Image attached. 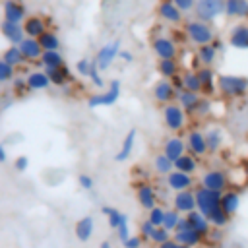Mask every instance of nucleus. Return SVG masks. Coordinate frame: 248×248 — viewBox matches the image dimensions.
Returning <instances> with one entry per match:
<instances>
[{"instance_id":"f257e3e1","label":"nucleus","mask_w":248,"mask_h":248,"mask_svg":"<svg viewBox=\"0 0 248 248\" xmlns=\"http://www.w3.org/2000/svg\"><path fill=\"white\" fill-rule=\"evenodd\" d=\"M217 93L223 99H242L248 95V76L242 74H219Z\"/></svg>"},{"instance_id":"f03ea898","label":"nucleus","mask_w":248,"mask_h":248,"mask_svg":"<svg viewBox=\"0 0 248 248\" xmlns=\"http://www.w3.org/2000/svg\"><path fill=\"white\" fill-rule=\"evenodd\" d=\"M184 33L188 37V43L196 45V46H202V45H209L217 35L211 27V23L207 21H202L198 17L194 19H188L186 25H184Z\"/></svg>"},{"instance_id":"7ed1b4c3","label":"nucleus","mask_w":248,"mask_h":248,"mask_svg":"<svg viewBox=\"0 0 248 248\" xmlns=\"http://www.w3.org/2000/svg\"><path fill=\"white\" fill-rule=\"evenodd\" d=\"M186 122H188V114L176 101L163 107V124L169 132H172V134L182 132L186 128Z\"/></svg>"},{"instance_id":"20e7f679","label":"nucleus","mask_w":248,"mask_h":248,"mask_svg":"<svg viewBox=\"0 0 248 248\" xmlns=\"http://www.w3.org/2000/svg\"><path fill=\"white\" fill-rule=\"evenodd\" d=\"M120 93H122V83H120V79H110L107 89H103L101 93H95V95H91V97L87 99V107H89V108L112 107V105L120 99Z\"/></svg>"},{"instance_id":"39448f33","label":"nucleus","mask_w":248,"mask_h":248,"mask_svg":"<svg viewBox=\"0 0 248 248\" xmlns=\"http://www.w3.org/2000/svg\"><path fill=\"white\" fill-rule=\"evenodd\" d=\"M221 194L223 192H215V190H207L203 186H198L196 188L198 211H202L205 217H209L211 213H215L217 209H221Z\"/></svg>"},{"instance_id":"423d86ee","label":"nucleus","mask_w":248,"mask_h":248,"mask_svg":"<svg viewBox=\"0 0 248 248\" xmlns=\"http://www.w3.org/2000/svg\"><path fill=\"white\" fill-rule=\"evenodd\" d=\"M194 14L202 21H215L225 14V0H196Z\"/></svg>"},{"instance_id":"0eeeda50","label":"nucleus","mask_w":248,"mask_h":248,"mask_svg":"<svg viewBox=\"0 0 248 248\" xmlns=\"http://www.w3.org/2000/svg\"><path fill=\"white\" fill-rule=\"evenodd\" d=\"M200 186L215 192H225L229 190V174L223 169H207L200 176Z\"/></svg>"},{"instance_id":"6e6552de","label":"nucleus","mask_w":248,"mask_h":248,"mask_svg":"<svg viewBox=\"0 0 248 248\" xmlns=\"http://www.w3.org/2000/svg\"><path fill=\"white\" fill-rule=\"evenodd\" d=\"M120 50H122L120 39H114V41H110V43H105V45H103V46L97 50L95 60H97V66L101 68V72L108 70V68L114 64V60L118 58Z\"/></svg>"},{"instance_id":"1a4fd4ad","label":"nucleus","mask_w":248,"mask_h":248,"mask_svg":"<svg viewBox=\"0 0 248 248\" xmlns=\"http://www.w3.org/2000/svg\"><path fill=\"white\" fill-rule=\"evenodd\" d=\"M151 50L157 56V60H165V58H176L178 56V45L172 37L167 35H159L153 37L151 41Z\"/></svg>"},{"instance_id":"9d476101","label":"nucleus","mask_w":248,"mask_h":248,"mask_svg":"<svg viewBox=\"0 0 248 248\" xmlns=\"http://www.w3.org/2000/svg\"><path fill=\"white\" fill-rule=\"evenodd\" d=\"M151 95H153V99H155L159 105H163V107H165V105H169V103H174V101H176L178 91L174 89V85H172V81H170V79L161 78L159 81H155V83H153Z\"/></svg>"},{"instance_id":"9b49d317","label":"nucleus","mask_w":248,"mask_h":248,"mask_svg":"<svg viewBox=\"0 0 248 248\" xmlns=\"http://www.w3.org/2000/svg\"><path fill=\"white\" fill-rule=\"evenodd\" d=\"M136 200H138L140 207H143L145 211L159 205V194H157L155 186L149 182H138L136 184Z\"/></svg>"},{"instance_id":"f8f14e48","label":"nucleus","mask_w":248,"mask_h":248,"mask_svg":"<svg viewBox=\"0 0 248 248\" xmlns=\"http://www.w3.org/2000/svg\"><path fill=\"white\" fill-rule=\"evenodd\" d=\"M186 149L188 153L196 155L198 159L207 155V141H205V132L198 130V128H192L188 134H186Z\"/></svg>"},{"instance_id":"ddd939ff","label":"nucleus","mask_w":248,"mask_h":248,"mask_svg":"<svg viewBox=\"0 0 248 248\" xmlns=\"http://www.w3.org/2000/svg\"><path fill=\"white\" fill-rule=\"evenodd\" d=\"M157 16H159V19H163L165 23H170V25H180L184 21V14L176 8V4L172 0H159Z\"/></svg>"},{"instance_id":"4468645a","label":"nucleus","mask_w":248,"mask_h":248,"mask_svg":"<svg viewBox=\"0 0 248 248\" xmlns=\"http://www.w3.org/2000/svg\"><path fill=\"white\" fill-rule=\"evenodd\" d=\"M172 207L182 213V215H188L190 211L198 209V202H196V190H182V192H174L172 196Z\"/></svg>"},{"instance_id":"2eb2a0df","label":"nucleus","mask_w":248,"mask_h":248,"mask_svg":"<svg viewBox=\"0 0 248 248\" xmlns=\"http://www.w3.org/2000/svg\"><path fill=\"white\" fill-rule=\"evenodd\" d=\"M196 72H198V78L202 81V95L213 97L217 93V74H215L213 66H200Z\"/></svg>"},{"instance_id":"dca6fc26","label":"nucleus","mask_w":248,"mask_h":248,"mask_svg":"<svg viewBox=\"0 0 248 248\" xmlns=\"http://www.w3.org/2000/svg\"><path fill=\"white\" fill-rule=\"evenodd\" d=\"M165 182L169 186V190L172 192H182V190H192L194 188V174H186L182 170H172L165 176Z\"/></svg>"},{"instance_id":"f3484780","label":"nucleus","mask_w":248,"mask_h":248,"mask_svg":"<svg viewBox=\"0 0 248 248\" xmlns=\"http://www.w3.org/2000/svg\"><path fill=\"white\" fill-rule=\"evenodd\" d=\"M2 14H4V19L14 21V23H23L25 17L29 16L27 8H25V4L21 0H4Z\"/></svg>"},{"instance_id":"a211bd4d","label":"nucleus","mask_w":248,"mask_h":248,"mask_svg":"<svg viewBox=\"0 0 248 248\" xmlns=\"http://www.w3.org/2000/svg\"><path fill=\"white\" fill-rule=\"evenodd\" d=\"M229 45L236 50H248V21H238L229 31Z\"/></svg>"},{"instance_id":"6ab92c4d","label":"nucleus","mask_w":248,"mask_h":248,"mask_svg":"<svg viewBox=\"0 0 248 248\" xmlns=\"http://www.w3.org/2000/svg\"><path fill=\"white\" fill-rule=\"evenodd\" d=\"M0 35L10 43V45H21V41L25 39V31L21 23H14L8 19L0 21Z\"/></svg>"},{"instance_id":"aec40b11","label":"nucleus","mask_w":248,"mask_h":248,"mask_svg":"<svg viewBox=\"0 0 248 248\" xmlns=\"http://www.w3.org/2000/svg\"><path fill=\"white\" fill-rule=\"evenodd\" d=\"M163 153H165L170 161H176L178 157H182L184 153H188V149H186V140L180 138V136H169V138L163 141Z\"/></svg>"},{"instance_id":"412c9836","label":"nucleus","mask_w":248,"mask_h":248,"mask_svg":"<svg viewBox=\"0 0 248 248\" xmlns=\"http://www.w3.org/2000/svg\"><path fill=\"white\" fill-rule=\"evenodd\" d=\"M186 219H188V225H190V229H194L196 232H200L203 238H207V236L211 234L213 227H211L209 219H207V217H205L202 211L194 209V211H190V213L186 215Z\"/></svg>"},{"instance_id":"4be33fe9","label":"nucleus","mask_w":248,"mask_h":248,"mask_svg":"<svg viewBox=\"0 0 248 248\" xmlns=\"http://www.w3.org/2000/svg\"><path fill=\"white\" fill-rule=\"evenodd\" d=\"M136 140H138V130H136V128H130V130L124 134L122 143H120V147H118V151H116V155H114V161H116V163H124V161L132 155V151H134V147H136Z\"/></svg>"},{"instance_id":"5701e85b","label":"nucleus","mask_w":248,"mask_h":248,"mask_svg":"<svg viewBox=\"0 0 248 248\" xmlns=\"http://www.w3.org/2000/svg\"><path fill=\"white\" fill-rule=\"evenodd\" d=\"M21 25H23L25 37H33V39H39L45 31H48L46 19H45V17H41V16H27V17H25V21H23Z\"/></svg>"},{"instance_id":"b1692460","label":"nucleus","mask_w":248,"mask_h":248,"mask_svg":"<svg viewBox=\"0 0 248 248\" xmlns=\"http://www.w3.org/2000/svg\"><path fill=\"white\" fill-rule=\"evenodd\" d=\"M19 48H21V54H23L25 62H39L43 52H45L41 43H39V39H33V37H25L21 41Z\"/></svg>"},{"instance_id":"393cba45","label":"nucleus","mask_w":248,"mask_h":248,"mask_svg":"<svg viewBox=\"0 0 248 248\" xmlns=\"http://www.w3.org/2000/svg\"><path fill=\"white\" fill-rule=\"evenodd\" d=\"M95 232V219L91 215H83L74 225V234L79 242H87Z\"/></svg>"},{"instance_id":"a878e982","label":"nucleus","mask_w":248,"mask_h":248,"mask_svg":"<svg viewBox=\"0 0 248 248\" xmlns=\"http://www.w3.org/2000/svg\"><path fill=\"white\" fill-rule=\"evenodd\" d=\"M25 81H27L29 91H45V89H48L52 85L50 78H48V74L45 70H31L25 76Z\"/></svg>"},{"instance_id":"bb28decb","label":"nucleus","mask_w":248,"mask_h":248,"mask_svg":"<svg viewBox=\"0 0 248 248\" xmlns=\"http://www.w3.org/2000/svg\"><path fill=\"white\" fill-rule=\"evenodd\" d=\"M200 101H202V93H194V91H188V89H182L176 95V103L186 110L188 116L196 114V108H198Z\"/></svg>"},{"instance_id":"cd10ccee","label":"nucleus","mask_w":248,"mask_h":248,"mask_svg":"<svg viewBox=\"0 0 248 248\" xmlns=\"http://www.w3.org/2000/svg\"><path fill=\"white\" fill-rule=\"evenodd\" d=\"M225 16L229 19H248V0H225Z\"/></svg>"},{"instance_id":"c85d7f7f","label":"nucleus","mask_w":248,"mask_h":248,"mask_svg":"<svg viewBox=\"0 0 248 248\" xmlns=\"http://www.w3.org/2000/svg\"><path fill=\"white\" fill-rule=\"evenodd\" d=\"M172 238H174L178 244H186V246H190V248H198V246L205 240L200 232H196V231L190 229V227L180 229V231H174V232H172Z\"/></svg>"},{"instance_id":"c756f323","label":"nucleus","mask_w":248,"mask_h":248,"mask_svg":"<svg viewBox=\"0 0 248 248\" xmlns=\"http://www.w3.org/2000/svg\"><path fill=\"white\" fill-rule=\"evenodd\" d=\"M205 141H207V153H219L225 143V134L219 126H209L205 130Z\"/></svg>"},{"instance_id":"7c9ffc66","label":"nucleus","mask_w":248,"mask_h":248,"mask_svg":"<svg viewBox=\"0 0 248 248\" xmlns=\"http://www.w3.org/2000/svg\"><path fill=\"white\" fill-rule=\"evenodd\" d=\"M221 209L227 213V215H236V211L240 209V194L236 190H225L221 194Z\"/></svg>"},{"instance_id":"2f4dec72","label":"nucleus","mask_w":248,"mask_h":248,"mask_svg":"<svg viewBox=\"0 0 248 248\" xmlns=\"http://www.w3.org/2000/svg\"><path fill=\"white\" fill-rule=\"evenodd\" d=\"M157 74L165 79H172L174 76L182 74L180 72V62L176 58H165V60H157Z\"/></svg>"},{"instance_id":"473e14b6","label":"nucleus","mask_w":248,"mask_h":248,"mask_svg":"<svg viewBox=\"0 0 248 248\" xmlns=\"http://www.w3.org/2000/svg\"><path fill=\"white\" fill-rule=\"evenodd\" d=\"M217 56H219V52L211 43L209 45H202L196 50V60H198L200 66H213L217 62Z\"/></svg>"},{"instance_id":"72a5a7b5","label":"nucleus","mask_w":248,"mask_h":248,"mask_svg":"<svg viewBox=\"0 0 248 248\" xmlns=\"http://www.w3.org/2000/svg\"><path fill=\"white\" fill-rule=\"evenodd\" d=\"M174 169H176V170H182V172H186V174H196V170L200 169V161H198L196 155L184 153L182 157H178V159L174 161Z\"/></svg>"},{"instance_id":"f704fd0d","label":"nucleus","mask_w":248,"mask_h":248,"mask_svg":"<svg viewBox=\"0 0 248 248\" xmlns=\"http://www.w3.org/2000/svg\"><path fill=\"white\" fill-rule=\"evenodd\" d=\"M39 64H41L45 70H54V68L64 66L66 60H64V56H62L60 50H45L43 56H41V60H39Z\"/></svg>"},{"instance_id":"c9c22d12","label":"nucleus","mask_w":248,"mask_h":248,"mask_svg":"<svg viewBox=\"0 0 248 248\" xmlns=\"http://www.w3.org/2000/svg\"><path fill=\"white\" fill-rule=\"evenodd\" d=\"M45 72L48 74L50 83L56 85V87H64V85L70 83V79H72V70H70L66 64L60 66V68H54V70H45Z\"/></svg>"},{"instance_id":"e433bc0d","label":"nucleus","mask_w":248,"mask_h":248,"mask_svg":"<svg viewBox=\"0 0 248 248\" xmlns=\"http://www.w3.org/2000/svg\"><path fill=\"white\" fill-rule=\"evenodd\" d=\"M0 58H2V60H6L8 64H12L14 68H17V66L25 64V58H23V54H21L19 45H10L8 48H4Z\"/></svg>"},{"instance_id":"4c0bfd02","label":"nucleus","mask_w":248,"mask_h":248,"mask_svg":"<svg viewBox=\"0 0 248 248\" xmlns=\"http://www.w3.org/2000/svg\"><path fill=\"white\" fill-rule=\"evenodd\" d=\"M153 170H155L157 174H161V176H167L169 172L174 170V161H170V159L161 151V153H157V155L153 157Z\"/></svg>"},{"instance_id":"58836bf2","label":"nucleus","mask_w":248,"mask_h":248,"mask_svg":"<svg viewBox=\"0 0 248 248\" xmlns=\"http://www.w3.org/2000/svg\"><path fill=\"white\" fill-rule=\"evenodd\" d=\"M39 43H41L43 50H60V45H62L58 33H54V31H50V29L45 31V33L39 37Z\"/></svg>"},{"instance_id":"ea45409f","label":"nucleus","mask_w":248,"mask_h":248,"mask_svg":"<svg viewBox=\"0 0 248 248\" xmlns=\"http://www.w3.org/2000/svg\"><path fill=\"white\" fill-rule=\"evenodd\" d=\"M182 81H184V89L194 91V93H202V81H200L196 70L190 68V70L182 72Z\"/></svg>"},{"instance_id":"a19ab883","label":"nucleus","mask_w":248,"mask_h":248,"mask_svg":"<svg viewBox=\"0 0 248 248\" xmlns=\"http://www.w3.org/2000/svg\"><path fill=\"white\" fill-rule=\"evenodd\" d=\"M101 213L107 217V223H108V227L110 229H118V225L122 223V219H124V213L122 211H118L116 207H112V205H103L101 207Z\"/></svg>"},{"instance_id":"79ce46f5","label":"nucleus","mask_w":248,"mask_h":248,"mask_svg":"<svg viewBox=\"0 0 248 248\" xmlns=\"http://www.w3.org/2000/svg\"><path fill=\"white\" fill-rule=\"evenodd\" d=\"M180 219H182V213H178L174 207H170V209H167V211H165L163 227H165L167 231L174 232V231H176V227H178V223H180Z\"/></svg>"},{"instance_id":"37998d69","label":"nucleus","mask_w":248,"mask_h":248,"mask_svg":"<svg viewBox=\"0 0 248 248\" xmlns=\"http://www.w3.org/2000/svg\"><path fill=\"white\" fill-rule=\"evenodd\" d=\"M170 238H172V232H170V231H167L165 227H155V231L151 232L149 242L155 244V246H161V244H165V242L170 240Z\"/></svg>"},{"instance_id":"c03bdc74","label":"nucleus","mask_w":248,"mask_h":248,"mask_svg":"<svg viewBox=\"0 0 248 248\" xmlns=\"http://www.w3.org/2000/svg\"><path fill=\"white\" fill-rule=\"evenodd\" d=\"M14 79H16V68L0 58V85L8 83V81H14Z\"/></svg>"},{"instance_id":"a18cd8bd","label":"nucleus","mask_w":248,"mask_h":248,"mask_svg":"<svg viewBox=\"0 0 248 248\" xmlns=\"http://www.w3.org/2000/svg\"><path fill=\"white\" fill-rule=\"evenodd\" d=\"M165 207L163 205H155V207H151L149 211H147V219L155 225V227H163V221H165Z\"/></svg>"},{"instance_id":"49530a36","label":"nucleus","mask_w":248,"mask_h":248,"mask_svg":"<svg viewBox=\"0 0 248 248\" xmlns=\"http://www.w3.org/2000/svg\"><path fill=\"white\" fill-rule=\"evenodd\" d=\"M89 79H91V83L95 85V87H105V79H103V76H101V68L97 66V60L93 58L91 60V68H89V76H87Z\"/></svg>"},{"instance_id":"de8ad7c7","label":"nucleus","mask_w":248,"mask_h":248,"mask_svg":"<svg viewBox=\"0 0 248 248\" xmlns=\"http://www.w3.org/2000/svg\"><path fill=\"white\" fill-rule=\"evenodd\" d=\"M209 112H211V97H203V95H202V101H200V105H198L194 116L203 118V116H207Z\"/></svg>"},{"instance_id":"09e8293b","label":"nucleus","mask_w":248,"mask_h":248,"mask_svg":"<svg viewBox=\"0 0 248 248\" xmlns=\"http://www.w3.org/2000/svg\"><path fill=\"white\" fill-rule=\"evenodd\" d=\"M155 231V225L149 221V219H143L141 223H140V236L143 238V242H147L149 238H151V232Z\"/></svg>"},{"instance_id":"8fccbe9b","label":"nucleus","mask_w":248,"mask_h":248,"mask_svg":"<svg viewBox=\"0 0 248 248\" xmlns=\"http://www.w3.org/2000/svg\"><path fill=\"white\" fill-rule=\"evenodd\" d=\"M116 234H118V240H120V242H124L126 238H130V236H132V232H130V225H128V217H126V215H124L122 223L118 225Z\"/></svg>"},{"instance_id":"3c124183","label":"nucleus","mask_w":248,"mask_h":248,"mask_svg":"<svg viewBox=\"0 0 248 248\" xmlns=\"http://www.w3.org/2000/svg\"><path fill=\"white\" fill-rule=\"evenodd\" d=\"M27 91H29V87H27L25 78H16L14 79V95L16 97H23Z\"/></svg>"},{"instance_id":"603ef678","label":"nucleus","mask_w":248,"mask_h":248,"mask_svg":"<svg viewBox=\"0 0 248 248\" xmlns=\"http://www.w3.org/2000/svg\"><path fill=\"white\" fill-rule=\"evenodd\" d=\"M89 68H91V60H89V58H79V60L76 62V72H78V76L87 78V76H89Z\"/></svg>"},{"instance_id":"864d4df0","label":"nucleus","mask_w":248,"mask_h":248,"mask_svg":"<svg viewBox=\"0 0 248 248\" xmlns=\"http://www.w3.org/2000/svg\"><path fill=\"white\" fill-rule=\"evenodd\" d=\"M78 184H79V188H81V190H93L95 180H93V176H91V174L81 172V174L78 176Z\"/></svg>"},{"instance_id":"5fc2aeb1","label":"nucleus","mask_w":248,"mask_h":248,"mask_svg":"<svg viewBox=\"0 0 248 248\" xmlns=\"http://www.w3.org/2000/svg\"><path fill=\"white\" fill-rule=\"evenodd\" d=\"M122 246H124V248H141V246H143V238H141L140 234H132L130 238H126V240L122 242Z\"/></svg>"},{"instance_id":"6e6d98bb","label":"nucleus","mask_w":248,"mask_h":248,"mask_svg":"<svg viewBox=\"0 0 248 248\" xmlns=\"http://www.w3.org/2000/svg\"><path fill=\"white\" fill-rule=\"evenodd\" d=\"M27 167H29V157L27 155H17L16 161H14V169L17 172H23V170H27Z\"/></svg>"},{"instance_id":"4d7b16f0","label":"nucleus","mask_w":248,"mask_h":248,"mask_svg":"<svg viewBox=\"0 0 248 248\" xmlns=\"http://www.w3.org/2000/svg\"><path fill=\"white\" fill-rule=\"evenodd\" d=\"M172 2L176 4V8H178L182 14L192 12V10L196 8V0H172Z\"/></svg>"},{"instance_id":"13d9d810","label":"nucleus","mask_w":248,"mask_h":248,"mask_svg":"<svg viewBox=\"0 0 248 248\" xmlns=\"http://www.w3.org/2000/svg\"><path fill=\"white\" fill-rule=\"evenodd\" d=\"M170 81H172V85H174V89H176L178 93H180V91L184 89V81H182V74H178V76H174V78H172Z\"/></svg>"},{"instance_id":"bf43d9fd","label":"nucleus","mask_w":248,"mask_h":248,"mask_svg":"<svg viewBox=\"0 0 248 248\" xmlns=\"http://www.w3.org/2000/svg\"><path fill=\"white\" fill-rule=\"evenodd\" d=\"M118 58H120V60H124V62H128V64H130V62H134V54H132L130 50H124V48L120 50Z\"/></svg>"},{"instance_id":"052dcab7","label":"nucleus","mask_w":248,"mask_h":248,"mask_svg":"<svg viewBox=\"0 0 248 248\" xmlns=\"http://www.w3.org/2000/svg\"><path fill=\"white\" fill-rule=\"evenodd\" d=\"M211 45L217 48V52H223V50H225V41H223L221 37H215V39L211 41Z\"/></svg>"},{"instance_id":"680f3d73","label":"nucleus","mask_w":248,"mask_h":248,"mask_svg":"<svg viewBox=\"0 0 248 248\" xmlns=\"http://www.w3.org/2000/svg\"><path fill=\"white\" fill-rule=\"evenodd\" d=\"M157 248H178V242H176L174 238H170V240H167L165 244H161V246H157Z\"/></svg>"},{"instance_id":"e2e57ef3","label":"nucleus","mask_w":248,"mask_h":248,"mask_svg":"<svg viewBox=\"0 0 248 248\" xmlns=\"http://www.w3.org/2000/svg\"><path fill=\"white\" fill-rule=\"evenodd\" d=\"M8 161V151H6V147L0 143V163H6Z\"/></svg>"},{"instance_id":"0e129e2a","label":"nucleus","mask_w":248,"mask_h":248,"mask_svg":"<svg viewBox=\"0 0 248 248\" xmlns=\"http://www.w3.org/2000/svg\"><path fill=\"white\" fill-rule=\"evenodd\" d=\"M99 248H112V244H110L108 240H103V242L99 244Z\"/></svg>"},{"instance_id":"69168bd1","label":"nucleus","mask_w":248,"mask_h":248,"mask_svg":"<svg viewBox=\"0 0 248 248\" xmlns=\"http://www.w3.org/2000/svg\"><path fill=\"white\" fill-rule=\"evenodd\" d=\"M178 248H190V246H186V244H178Z\"/></svg>"}]
</instances>
